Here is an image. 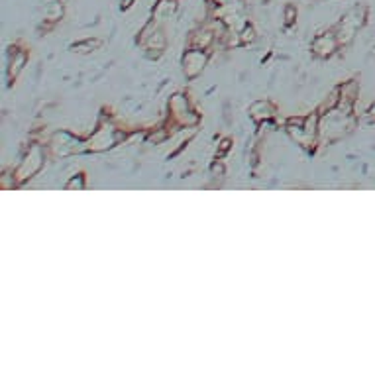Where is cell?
I'll return each mask as SVG.
<instances>
[{
	"label": "cell",
	"instance_id": "6da1fadb",
	"mask_svg": "<svg viewBox=\"0 0 375 375\" xmlns=\"http://www.w3.org/2000/svg\"><path fill=\"white\" fill-rule=\"evenodd\" d=\"M206 63V55H202L200 51H189L185 55V73L187 77H197L200 69Z\"/></svg>",
	"mask_w": 375,
	"mask_h": 375
},
{
	"label": "cell",
	"instance_id": "7a4b0ae2",
	"mask_svg": "<svg viewBox=\"0 0 375 375\" xmlns=\"http://www.w3.org/2000/svg\"><path fill=\"white\" fill-rule=\"evenodd\" d=\"M336 45H338L336 37L332 36V34H326V36H318L316 39H314L312 49H314L318 55H322V57H326V55H330L334 49H336Z\"/></svg>",
	"mask_w": 375,
	"mask_h": 375
},
{
	"label": "cell",
	"instance_id": "3957f363",
	"mask_svg": "<svg viewBox=\"0 0 375 375\" xmlns=\"http://www.w3.org/2000/svg\"><path fill=\"white\" fill-rule=\"evenodd\" d=\"M39 165H41V153H39L37 147H34V149H32V155L28 157V161L22 163V167H20V171H18V177L20 179L30 177L32 173H36L37 169H39Z\"/></svg>",
	"mask_w": 375,
	"mask_h": 375
},
{
	"label": "cell",
	"instance_id": "277c9868",
	"mask_svg": "<svg viewBox=\"0 0 375 375\" xmlns=\"http://www.w3.org/2000/svg\"><path fill=\"white\" fill-rule=\"evenodd\" d=\"M273 116V108L269 106L267 102H255L251 106V118L255 120H267Z\"/></svg>",
	"mask_w": 375,
	"mask_h": 375
},
{
	"label": "cell",
	"instance_id": "5b68a950",
	"mask_svg": "<svg viewBox=\"0 0 375 375\" xmlns=\"http://www.w3.org/2000/svg\"><path fill=\"white\" fill-rule=\"evenodd\" d=\"M24 63H26V55L18 53L16 55V59H14V63H12V67H10V77H16L20 73V69L24 67Z\"/></svg>",
	"mask_w": 375,
	"mask_h": 375
},
{
	"label": "cell",
	"instance_id": "8992f818",
	"mask_svg": "<svg viewBox=\"0 0 375 375\" xmlns=\"http://www.w3.org/2000/svg\"><path fill=\"white\" fill-rule=\"evenodd\" d=\"M61 14H63V6H61L59 2H53V4L49 6V10H47V20L53 22V20L61 18Z\"/></svg>",
	"mask_w": 375,
	"mask_h": 375
},
{
	"label": "cell",
	"instance_id": "52a82bcc",
	"mask_svg": "<svg viewBox=\"0 0 375 375\" xmlns=\"http://www.w3.org/2000/svg\"><path fill=\"white\" fill-rule=\"evenodd\" d=\"M253 28L251 26H246L244 30H242V34H240V41L242 43H248V41H253Z\"/></svg>",
	"mask_w": 375,
	"mask_h": 375
},
{
	"label": "cell",
	"instance_id": "ba28073f",
	"mask_svg": "<svg viewBox=\"0 0 375 375\" xmlns=\"http://www.w3.org/2000/svg\"><path fill=\"white\" fill-rule=\"evenodd\" d=\"M163 45H165V39H163V36H161V34H153V36H151V39H149V47L163 49Z\"/></svg>",
	"mask_w": 375,
	"mask_h": 375
},
{
	"label": "cell",
	"instance_id": "9c48e42d",
	"mask_svg": "<svg viewBox=\"0 0 375 375\" xmlns=\"http://www.w3.org/2000/svg\"><path fill=\"white\" fill-rule=\"evenodd\" d=\"M85 187V177L83 175H79L77 179H71L69 183H67V189L71 191V189H83Z\"/></svg>",
	"mask_w": 375,
	"mask_h": 375
},
{
	"label": "cell",
	"instance_id": "30bf717a",
	"mask_svg": "<svg viewBox=\"0 0 375 375\" xmlns=\"http://www.w3.org/2000/svg\"><path fill=\"white\" fill-rule=\"evenodd\" d=\"M210 39H212V34L204 32V36H197V37H195V43H197V45H200V47H206V45L210 43Z\"/></svg>",
	"mask_w": 375,
	"mask_h": 375
},
{
	"label": "cell",
	"instance_id": "8fae6325",
	"mask_svg": "<svg viewBox=\"0 0 375 375\" xmlns=\"http://www.w3.org/2000/svg\"><path fill=\"white\" fill-rule=\"evenodd\" d=\"M295 16H297V10H295V6H287L285 8V22L287 24H293L295 22Z\"/></svg>",
	"mask_w": 375,
	"mask_h": 375
},
{
	"label": "cell",
	"instance_id": "7c38bea8",
	"mask_svg": "<svg viewBox=\"0 0 375 375\" xmlns=\"http://www.w3.org/2000/svg\"><path fill=\"white\" fill-rule=\"evenodd\" d=\"M228 147H230V140H224V142L220 143V153H224Z\"/></svg>",
	"mask_w": 375,
	"mask_h": 375
},
{
	"label": "cell",
	"instance_id": "4fadbf2b",
	"mask_svg": "<svg viewBox=\"0 0 375 375\" xmlns=\"http://www.w3.org/2000/svg\"><path fill=\"white\" fill-rule=\"evenodd\" d=\"M132 4H134V0H124V4H122V8H124V10H126V8H130Z\"/></svg>",
	"mask_w": 375,
	"mask_h": 375
},
{
	"label": "cell",
	"instance_id": "5bb4252c",
	"mask_svg": "<svg viewBox=\"0 0 375 375\" xmlns=\"http://www.w3.org/2000/svg\"><path fill=\"white\" fill-rule=\"evenodd\" d=\"M369 120H375V106L371 108V114H369Z\"/></svg>",
	"mask_w": 375,
	"mask_h": 375
}]
</instances>
